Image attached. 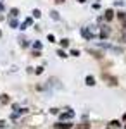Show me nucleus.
I'll list each match as a JSON object with an SVG mask.
<instances>
[{"label": "nucleus", "instance_id": "nucleus-1", "mask_svg": "<svg viewBox=\"0 0 126 129\" xmlns=\"http://www.w3.org/2000/svg\"><path fill=\"white\" fill-rule=\"evenodd\" d=\"M55 126V129H71V122H68V120H60V122H57V124H54Z\"/></svg>", "mask_w": 126, "mask_h": 129}, {"label": "nucleus", "instance_id": "nucleus-2", "mask_svg": "<svg viewBox=\"0 0 126 129\" xmlns=\"http://www.w3.org/2000/svg\"><path fill=\"white\" fill-rule=\"evenodd\" d=\"M73 117H74V112L73 110H68V112L60 114V120H68V119H73Z\"/></svg>", "mask_w": 126, "mask_h": 129}, {"label": "nucleus", "instance_id": "nucleus-3", "mask_svg": "<svg viewBox=\"0 0 126 129\" xmlns=\"http://www.w3.org/2000/svg\"><path fill=\"white\" fill-rule=\"evenodd\" d=\"M112 17H114V12H112V9H107V10H106V16H104V19H106V21H111Z\"/></svg>", "mask_w": 126, "mask_h": 129}, {"label": "nucleus", "instance_id": "nucleus-4", "mask_svg": "<svg viewBox=\"0 0 126 129\" xmlns=\"http://www.w3.org/2000/svg\"><path fill=\"white\" fill-rule=\"evenodd\" d=\"M31 24H33V19H31V17H28V19H26L24 22H23L21 29H26V28H29V26H31Z\"/></svg>", "mask_w": 126, "mask_h": 129}, {"label": "nucleus", "instance_id": "nucleus-5", "mask_svg": "<svg viewBox=\"0 0 126 129\" xmlns=\"http://www.w3.org/2000/svg\"><path fill=\"white\" fill-rule=\"evenodd\" d=\"M76 129H90V124L88 122H81V124H78Z\"/></svg>", "mask_w": 126, "mask_h": 129}, {"label": "nucleus", "instance_id": "nucleus-6", "mask_svg": "<svg viewBox=\"0 0 126 129\" xmlns=\"http://www.w3.org/2000/svg\"><path fill=\"white\" fill-rule=\"evenodd\" d=\"M87 84H88V86H93V84H95V79H93V76H87Z\"/></svg>", "mask_w": 126, "mask_h": 129}, {"label": "nucleus", "instance_id": "nucleus-7", "mask_svg": "<svg viewBox=\"0 0 126 129\" xmlns=\"http://www.w3.org/2000/svg\"><path fill=\"white\" fill-rule=\"evenodd\" d=\"M0 102H2L4 105H5V103H9V96H7V95H2V96H0Z\"/></svg>", "mask_w": 126, "mask_h": 129}, {"label": "nucleus", "instance_id": "nucleus-8", "mask_svg": "<svg viewBox=\"0 0 126 129\" xmlns=\"http://www.w3.org/2000/svg\"><path fill=\"white\" fill-rule=\"evenodd\" d=\"M57 55H59V57H60V59H66V57H68L64 50H57Z\"/></svg>", "mask_w": 126, "mask_h": 129}, {"label": "nucleus", "instance_id": "nucleus-9", "mask_svg": "<svg viewBox=\"0 0 126 129\" xmlns=\"http://www.w3.org/2000/svg\"><path fill=\"white\" fill-rule=\"evenodd\" d=\"M33 17H36V19H38V17H41V12H40L38 9H35V10H33Z\"/></svg>", "mask_w": 126, "mask_h": 129}, {"label": "nucleus", "instance_id": "nucleus-10", "mask_svg": "<svg viewBox=\"0 0 126 129\" xmlns=\"http://www.w3.org/2000/svg\"><path fill=\"white\" fill-rule=\"evenodd\" d=\"M111 126H112V127H119L121 124H119V120H112V122H111Z\"/></svg>", "mask_w": 126, "mask_h": 129}, {"label": "nucleus", "instance_id": "nucleus-11", "mask_svg": "<svg viewBox=\"0 0 126 129\" xmlns=\"http://www.w3.org/2000/svg\"><path fill=\"white\" fill-rule=\"evenodd\" d=\"M10 14H12L14 17H17V14H19V10H17V9H12V10H10Z\"/></svg>", "mask_w": 126, "mask_h": 129}, {"label": "nucleus", "instance_id": "nucleus-12", "mask_svg": "<svg viewBox=\"0 0 126 129\" xmlns=\"http://www.w3.org/2000/svg\"><path fill=\"white\" fill-rule=\"evenodd\" d=\"M33 47H35L36 50H40V48H41V43H40V41H35V45H33Z\"/></svg>", "mask_w": 126, "mask_h": 129}, {"label": "nucleus", "instance_id": "nucleus-13", "mask_svg": "<svg viewBox=\"0 0 126 129\" xmlns=\"http://www.w3.org/2000/svg\"><path fill=\"white\" fill-rule=\"evenodd\" d=\"M60 45H62V47H69V40H62V41H60Z\"/></svg>", "mask_w": 126, "mask_h": 129}, {"label": "nucleus", "instance_id": "nucleus-14", "mask_svg": "<svg viewBox=\"0 0 126 129\" xmlns=\"http://www.w3.org/2000/svg\"><path fill=\"white\" fill-rule=\"evenodd\" d=\"M50 14H52V17H54V19H59V14H57V12H55V10H52Z\"/></svg>", "mask_w": 126, "mask_h": 129}, {"label": "nucleus", "instance_id": "nucleus-15", "mask_svg": "<svg viewBox=\"0 0 126 129\" xmlns=\"http://www.w3.org/2000/svg\"><path fill=\"white\" fill-rule=\"evenodd\" d=\"M71 55H73V57H78V55H79V52H78V50H71Z\"/></svg>", "mask_w": 126, "mask_h": 129}, {"label": "nucleus", "instance_id": "nucleus-16", "mask_svg": "<svg viewBox=\"0 0 126 129\" xmlns=\"http://www.w3.org/2000/svg\"><path fill=\"white\" fill-rule=\"evenodd\" d=\"M10 26H12V28H17V22H16V21L12 19V21H10Z\"/></svg>", "mask_w": 126, "mask_h": 129}, {"label": "nucleus", "instance_id": "nucleus-17", "mask_svg": "<svg viewBox=\"0 0 126 129\" xmlns=\"http://www.w3.org/2000/svg\"><path fill=\"white\" fill-rule=\"evenodd\" d=\"M47 38H49V41H55V38H54V35H49Z\"/></svg>", "mask_w": 126, "mask_h": 129}, {"label": "nucleus", "instance_id": "nucleus-18", "mask_svg": "<svg viewBox=\"0 0 126 129\" xmlns=\"http://www.w3.org/2000/svg\"><path fill=\"white\" fill-rule=\"evenodd\" d=\"M0 10H4V4H0Z\"/></svg>", "mask_w": 126, "mask_h": 129}, {"label": "nucleus", "instance_id": "nucleus-19", "mask_svg": "<svg viewBox=\"0 0 126 129\" xmlns=\"http://www.w3.org/2000/svg\"><path fill=\"white\" fill-rule=\"evenodd\" d=\"M123 120H124V122H126V114H124V115H123Z\"/></svg>", "mask_w": 126, "mask_h": 129}, {"label": "nucleus", "instance_id": "nucleus-20", "mask_svg": "<svg viewBox=\"0 0 126 129\" xmlns=\"http://www.w3.org/2000/svg\"><path fill=\"white\" fill-rule=\"evenodd\" d=\"M57 2H59V4H62V2H64V0H57Z\"/></svg>", "mask_w": 126, "mask_h": 129}]
</instances>
